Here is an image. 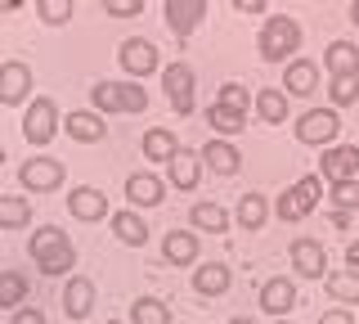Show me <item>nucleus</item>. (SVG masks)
Segmentation results:
<instances>
[{
	"instance_id": "nucleus-30",
	"label": "nucleus",
	"mask_w": 359,
	"mask_h": 324,
	"mask_svg": "<svg viewBox=\"0 0 359 324\" xmlns=\"http://www.w3.org/2000/svg\"><path fill=\"white\" fill-rule=\"evenodd\" d=\"M207 127L229 140V136H238V131L247 127V113H238V108H229V104H211L207 108Z\"/></svg>"
},
{
	"instance_id": "nucleus-23",
	"label": "nucleus",
	"mask_w": 359,
	"mask_h": 324,
	"mask_svg": "<svg viewBox=\"0 0 359 324\" xmlns=\"http://www.w3.org/2000/svg\"><path fill=\"white\" fill-rule=\"evenodd\" d=\"M162 261H171V266H194V261H198V234H189V230H166V234H162Z\"/></svg>"
},
{
	"instance_id": "nucleus-44",
	"label": "nucleus",
	"mask_w": 359,
	"mask_h": 324,
	"mask_svg": "<svg viewBox=\"0 0 359 324\" xmlns=\"http://www.w3.org/2000/svg\"><path fill=\"white\" fill-rule=\"evenodd\" d=\"M346 266H355V271H359V234H355L351 248H346Z\"/></svg>"
},
{
	"instance_id": "nucleus-43",
	"label": "nucleus",
	"mask_w": 359,
	"mask_h": 324,
	"mask_svg": "<svg viewBox=\"0 0 359 324\" xmlns=\"http://www.w3.org/2000/svg\"><path fill=\"white\" fill-rule=\"evenodd\" d=\"M332 230H351V212H337L332 207Z\"/></svg>"
},
{
	"instance_id": "nucleus-17",
	"label": "nucleus",
	"mask_w": 359,
	"mask_h": 324,
	"mask_svg": "<svg viewBox=\"0 0 359 324\" xmlns=\"http://www.w3.org/2000/svg\"><path fill=\"white\" fill-rule=\"evenodd\" d=\"M126 198H130L135 207H157V203H166L162 176H157V171H130V176H126Z\"/></svg>"
},
{
	"instance_id": "nucleus-12",
	"label": "nucleus",
	"mask_w": 359,
	"mask_h": 324,
	"mask_svg": "<svg viewBox=\"0 0 359 324\" xmlns=\"http://www.w3.org/2000/svg\"><path fill=\"white\" fill-rule=\"evenodd\" d=\"M22 99H32V68H27L22 59L0 63V104L18 108Z\"/></svg>"
},
{
	"instance_id": "nucleus-45",
	"label": "nucleus",
	"mask_w": 359,
	"mask_h": 324,
	"mask_svg": "<svg viewBox=\"0 0 359 324\" xmlns=\"http://www.w3.org/2000/svg\"><path fill=\"white\" fill-rule=\"evenodd\" d=\"M14 9H22V0H0V14H14Z\"/></svg>"
},
{
	"instance_id": "nucleus-16",
	"label": "nucleus",
	"mask_w": 359,
	"mask_h": 324,
	"mask_svg": "<svg viewBox=\"0 0 359 324\" xmlns=\"http://www.w3.org/2000/svg\"><path fill=\"white\" fill-rule=\"evenodd\" d=\"M63 131H67L76 144H99V140L108 136L104 113H95V108H72V113L63 117Z\"/></svg>"
},
{
	"instance_id": "nucleus-47",
	"label": "nucleus",
	"mask_w": 359,
	"mask_h": 324,
	"mask_svg": "<svg viewBox=\"0 0 359 324\" xmlns=\"http://www.w3.org/2000/svg\"><path fill=\"white\" fill-rule=\"evenodd\" d=\"M229 324H256V320H252V316H233Z\"/></svg>"
},
{
	"instance_id": "nucleus-2",
	"label": "nucleus",
	"mask_w": 359,
	"mask_h": 324,
	"mask_svg": "<svg viewBox=\"0 0 359 324\" xmlns=\"http://www.w3.org/2000/svg\"><path fill=\"white\" fill-rule=\"evenodd\" d=\"M301 50V23L292 14H274L265 18L261 32H256V54L265 63H287L292 54Z\"/></svg>"
},
{
	"instance_id": "nucleus-28",
	"label": "nucleus",
	"mask_w": 359,
	"mask_h": 324,
	"mask_svg": "<svg viewBox=\"0 0 359 324\" xmlns=\"http://www.w3.org/2000/svg\"><path fill=\"white\" fill-rule=\"evenodd\" d=\"M189 221H194V230H202V234H224L233 216L220 203H194L189 207Z\"/></svg>"
},
{
	"instance_id": "nucleus-4",
	"label": "nucleus",
	"mask_w": 359,
	"mask_h": 324,
	"mask_svg": "<svg viewBox=\"0 0 359 324\" xmlns=\"http://www.w3.org/2000/svg\"><path fill=\"white\" fill-rule=\"evenodd\" d=\"M319 198H323V176L319 171H314V176H301L297 185H287L283 194L274 198V216L287 221V226H292V221H306L310 212L319 207Z\"/></svg>"
},
{
	"instance_id": "nucleus-48",
	"label": "nucleus",
	"mask_w": 359,
	"mask_h": 324,
	"mask_svg": "<svg viewBox=\"0 0 359 324\" xmlns=\"http://www.w3.org/2000/svg\"><path fill=\"white\" fill-rule=\"evenodd\" d=\"M274 324H292V320H287V316H283V320H274Z\"/></svg>"
},
{
	"instance_id": "nucleus-38",
	"label": "nucleus",
	"mask_w": 359,
	"mask_h": 324,
	"mask_svg": "<svg viewBox=\"0 0 359 324\" xmlns=\"http://www.w3.org/2000/svg\"><path fill=\"white\" fill-rule=\"evenodd\" d=\"M216 104H229V108H238V113H247V108H252V95H247V86H238V82H224Z\"/></svg>"
},
{
	"instance_id": "nucleus-14",
	"label": "nucleus",
	"mask_w": 359,
	"mask_h": 324,
	"mask_svg": "<svg viewBox=\"0 0 359 324\" xmlns=\"http://www.w3.org/2000/svg\"><path fill=\"white\" fill-rule=\"evenodd\" d=\"M292 306H297V284L287 275H269L261 284V311L269 320H283Z\"/></svg>"
},
{
	"instance_id": "nucleus-34",
	"label": "nucleus",
	"mask_w": 359,
	"mask_h": 324,
	"mask_svg": "<svg viewBox=\"0 0 359 324\" xmlns=\"http://www.w3.org/2000/svg\"><path fill=\"white\" fill-rule=\"evenodd\" d=\"M22 302H27V275L22 271H0V306L18 311Z\"/></svg>"
},
{
	"instance_id": "nucleus-46",
	"label": "nucleus",
	"mask_w": 359,
	"mask_h": 324,
	"mask_svg": "<svg viewBox=\"0 0 359 324\" xmlns=\"http://www.w3.org/2000/svg\"><path fill=\"white\" fill-rule=\"evenodd\" d=\"M351 23L359 27V0H351Z\"/></svg>"
},
{
	"instance_id": "nucleus-41",
	"label": "nucleus",
	"mask_w": 359,
	"mask_h": 324,
	"mask_svg": "<svg viewBox=\"0 0 359 324\" xmlns=\"http://www.w3.org/2000/svg\"><path fill=\"white\" fill-rule=\"evenodd\" d=\"M319 324H359V320L346 306H332V311H323V316H319Z\"/></svg>"
},
{
	"instance_id": "nucleus-21",
	"label": "nucleus",
	"mask_w": 359,
	"mask_h": 324,
	"mask_svg": "<svg viewBox=\"0 0 359 324\" xmlns=\"http://www.w3.org/2000/svg\"><path fill=\"white\" fill-rule=\"evenodd\" d=\"M229 284H233V271L224 261H202L194 271V293L198 297H220V293H229Z\"/></svg>"
},
{
	"instance_id": "nucleus-33",
	"label": "nucleus",
	"mask_w": 359,
	"mask_h": 324,
	"mask_svg": "<svg viewBox=\"0 0 359 324\" xmlns=\"http://www.w3.org/2000/svg\"><path fill=\"white\" fill-rule=\"evenodd\" d=\"M130 324H171V306L162 297H135L130 302Z\"/></svg>"
},
{
	"instance_id": "nucleus-35",
	"label": "nucleus",
	"mask_w": 359,
	"mask_h": 324,
	"mask_svg": "<svg viewBox=\"0 0 359 324\" xmlns=\"http://www.w3.org/2000/svg\"><path fill=\"white\" fill-rule=\"evenodd\" d=\"M328 99H332V108H351L355 99H359V72H351V77H332Z\"/></svg>"
},
{
	"instance_id": "nucleus-18",
	"label": "nucleus",
	"mask_w": 359,
	"mask_h": 324,
	"mask_svg": "<svg viewBox=\"0 0 359 324\" xmlns=\"http://www.w3.org/2000/svg\"><path fill=\"white\" fill-rule=\"evenodd\" d=\"M67 212H72L76 221H104V216H112L104 189H95V185H76L72 194H67Z\"/></svg>"
},
{
	"instance_id": "nucleus-25",
	"label": "nucleus",
	"mask_w": 359,
	"mask_h": 324,
	"mask_svg": "<svg viewBox=\"0 0 359 324\" xmlns=\"http://www.w3.org/2000/svg\"><path fill=\"white\" fill-rule=\"evenodd\" d=\"M140 149H144V158H149V162H171L175 153H180V140H175L171 127H149V131H144V140H140Z\"/></svg>"
},
{
	"instance_id": "nucleus-26",
	"label": "nucleus",
	"mask_w": 359,
	"mask_h": 324,
	"mask_svg": "<svg viewBox=\"0 0 359 324\" xmlns=\"http://www.w3.org/2000/svg\"><path fill=\"white\" fill-rule=\"evenodd\" d=\"M287 91H274V86H265V91H256V99H252V104H256V117H261L265 122V127H278V122H287Z\"/></svg>"
},
{
	"instance_id": "nucleus-37",
	"label": "nucleus",
	"mask_w": 359,
	"mask_h": 324,
	"mask_svg": "<svg viewBox=\"0 0 359 324\" xmlns=\"http://www.w3.org/2000/svg\"><path fill=\"white\" fill-rule=\"evenodd\" d=\"M332 207L337 212H355L359 207V181H337L332 185Z\"/></svg>"
},
{
	"instance_id": "nucleus-22",
	"label": "nucleus",
	"mask_w": 359,
	"mask_h": 324,
	"mask_svg": "<svg viewBox=\"0 0 359 324\" xmlns=\"http://www.w3.org/2000/svg\"><path fill=\"white\" fill-rule=\"evenodd\" d=\"M166 181H171L175 189H198V181H202V153H194V149H180L171 162H166Z\"/></svg>"
},
{
	"instance_id": "nucleus-20",
	"label": "nucleus",
	"mask_w": 359,
	"mask_h": 324,
	"mask_svg": "<svg viewBox=\"0 0 359 324\" xmlns=\"http://www.w3.org/2000/svg\"><path fill=\"white\" fill-rule=\"evenodd\" d=\"M283 91L310 99L314 91H319V63H310V59H287V63H283Z\"/></svg>"
},
{
	"instance_id": "nucleus-32",
	"label": "nucleus",
	"mask_w": 359,
	"mask_h": 324,
	"mask_svg": "<svg viewBox=\"0 0 359 324\" xmlns=\"http://www.w3.org/2000/svg\"><path fill=\"white\" fill-rule=\"evenodd\" d=\"M32 226V203L18 194H0V230H22Z\"/></svg>"
},
{
	"instance_id": "nucleus-39",
	"label": "nucleus",
	"mask_w": 359,
	"mask_h": 324,
	"mask_svg": "<svg viewBox=\"0 0 359 324\" xmlns=\"http://www.w3.org/2000/svg\"><path fill=\"white\" fill-rule=\"evenodd\" d=\"M99 9L112 18H140L144 14V0H99Z\"/></svg>"
},
{
	"instance_id": "nucleus-15",
	"label": "nucleus",
	"mask_w": 359,
	"mask_h": 324,
	"mask_svg": "<svg viewBox=\"0 0 359 324\" xmlns=\"http://www.w3.org/2000/svg\"><path fill=\"white\" fill-rule=\"evenodd\" d=\"M198 153H202V167H211L216 176H238V167H243V153H238V144H233V140H224V136L207 140Z\"/></svg>"
},
{
	"instance_id": "nucleus-31",
	"label": "nucleus",
	"mask_w": 359,
	"mask_h": 324,
	"mask_svg": "<svg viewBox=\"0 0 359 324\" xmlns=\"http://www.w3.org/2000/svg\"><path fill=\"white\" fill-rule=\"evenodd\" d=\"M323 288H328V297L332 302H359V271L351 266V271H332V275H323Z\"/></svg>"
},
{
	"instance_id": "nucleus-6",
	"label": "nucleus",
	"mask_w": 359,
	"mask_h": 324,
	"mask_svg": "<svg viewBox=\"0 0 359 324\" xmlns=\"http://www.w3.org/2000/svg\"><path fill=\"white\" fill-rule=\"evenodd\" d=\"M297 140L301 144H314V149H328V144H337V131H341V117H337V108H306V113L297 117Z\"/></svg>"
},
{
	"instance_id": "nucleus-36",
	"label": "nucleus",
	"mask_w": 359,
	"mask_h": 324,
	"mask_svg": "<svg viewBox=\"0 0 359 324\" xmlns=\"http://www.w3.org/2000/svg\"><path fill=\"white\" fill-rule=\"evenodd\" d=\"M36 14L45 27H63L72 23V0H36Z\"/></svg>"
},
{
	"instance_id": "nucleus-3",
	"label": "nucleus",
	"mask_w": 359,
	"mask_h": 324,
	"mask_svg": "<svg viewBox=\"0 0 359 324\" xmlns=\"http://www.w3.org/2000/svg\"><path fill=\"white\" fill-rule=\"evenodd\" d=\"M90 104H95V113H144L149 91L135 77H126V82H95L90 86Z\"/></svg>"
},
{
	"instance_id": "nucleus-10",
	"label": "nucleus",
	"mask_w": 359,
	"mask_h": 324,
	"mask_svg": "<svg viewBox=\"0 0 359 324\" xmlns=\"http://www.w3.org/2000/svg\"><path fill=\"white\" fill-rule=\"evenodd\" d=\"M319 176L328 185L355 181V176H359V144H328V149H323V158H319Z\"/></svg>"
},
{
	"instance_id": "nucleus-7",
	"label": "nucleus",
	"mask_w": 359,
	"mask_h": 324,
	"mask_svg": "<svg viewBox=\"0 0 359 324\" xmlns=\"http://www.w3.org/2000/svg\"><path fill=\"white\" fill-rule=\"evenodd\" d=\"M54 136H59V104L45 99V95H36L27 104V113H22V140L36 144V149H45Z\"/></svg>"
},
{
	"instance_id": "nucleus-1",
	"label": "nucleus",
	"mask_w": 359,
	"mask_h": 324,
	"mask_svg": "<svg viewBox=\"0 0 359 324\" xmlns=\"http://www.w3.org/2000/svg\"><path fill=\"white\" fill-rule=\"evenodd\" d=\"M27 252H32V261H36V271H45V275L76 271V248H72V239H67V230H59V226H36L32 239H27Z\"/></svg>"
},
{
	"instance_id": "nucleus-29",
	"label": "nucleus",
	"mask_w": 359,
	"mask_h": 324,
	"mask_svg": "<svg viewBox=\"0 0 359 324\" xmlns=\"http://www.w3.org/2000/svg\"><path fill=\"white\" fill-rule=\"evenodd\" d=\"M233 221H238L243 230H261L269 221V198L265 194H243L238 207H233Z\"/></svg>"
},
{
	"instance_id": "nucleus-9",
	"label": "nucleus",
	"mask_w": 359,
	"mask_h": 324,
	"mask_svg": "<svg viewBox=\"0 0 359 324\" xmlns=\"http://www.w3.org/2000/svg\"><path fill=\"white\" fill-rule=\"evenodd\" d=\"M117 63H121V72L126 77H153V72H162V59H157V46L149 37H126L117 46Z\"/></svg>"
},
{
	"instance_id": "nucleus-24",
	"label": "nucleus",
	"mask_w": 359,
	"mask_h": 324,
	"mask_svg": "<svg viewBox=\"0 0 359 324\" xmlns=\"http://www.w3.org/2000/svg\"><path fill=\"white\" fill-rule=\"evenodd\" d=\"M108 226H112V234H117L126 248H144V243H149V221H144L140 212H130V207L126 212H112Z\"/></svg>"
},
{
	"instance_id": "nucleus-19",
	"label": "nucleus",
	"mask_w": 359,
	"mask_h": 324,
	"mask_svg": "<svg viewBox=\"0 0 359 324\" xmlns=\"http://www.w3.org/2000/svg\"><path fill=\"white\" fill-rule=\"evenodd\" d=\"M95 311V284L86 275H67L63 284V316L67 320H86Z\"/></svg>"
},
{
	"instance_id": "nucleus-8",
	"label": "nucleus",
	"mask_w": 359,
	"mask_h": 324,
	"mask_svg": "<svg viewBox=\"0 0 359 324\" xmlns=\"http://www.w3.org/2000/svg\"><path fill=\"white\" fill-rule=\"evenodd\" d=\"M162 91H166V99H171V108L180 117H189L194 113V104H198V77H194V68L189 63H166L162 68Z\"/></svg>"
},
{
	"instance_id": "nucleus-42",
	"label": "nucleus",
	"mask_w": 359,
	"mask_h": 324,
	"mask_svg": "<svg viewBox=\"0 0 359 324\" xmlns=\"http://www.w3.org/2000/svg\"><path fill=\"white\" fill-rule=\"evenodd\" d=\"M9 324H45V316H41L36 306H18V311H14V320H9Z\"/></svg>"
},
{
	"instance_id": "nucleus-11",
	"label": "nucleus",
	"mask_w": 359,
	"mask_h": 324,
	"mask_svg": "<svg viewBox=\"0 0 359 324\" xmlns=\"http://www.w3.org/2000/svg\"><path fill=\"white\" fill-rule=\"evenodd\" d=\"M162 18H166V27H171L180 41H189L202 27V18H207V0H166Z\"/></svg>"
},
{
	"instance_id": "nucleus-40",
	"label": "nucleus",
	"mask_w": 359,
	"mask_h": 324,
	"mask_svg": "<svg viewBox=\"0 0 359 324\" xmlns=\"http://www.w3.org/2000/svg\"><path fill=\"white\" fill-rule=\"evenodd\" d=\"M233 9H238V14H247V18H261L265 9H269V0H233Z\"/></svg>"
},
{
	"instance_id": "nucleus-5",
	"label": "nucleus",
	"mask_w": 359,
	"mask_h": 324,
	"mask_svg": "<svg viewBox=\"0 0 359 324\" xmlns=\"http://www.w3.org/2000/svg\"><path fill=\"white\" fill-rule=\"evenodd\" d=\"M63 181H67V167L59 158H50V153H36V158H27L18 167V185L27 194H54Z\"/></svg>"
},
{
	"instance_id": "nucleus-49",
	"label": "nucleus",
	"mask_w": 359,
	"mask_h": 324,
	"mask_svg": "<svg viewBox=\"0 0 359 324\" xmlns=\"http://www.w3.org/2000/svg\"><path fill=\"white\" fill-rule=\"evenodd\" d=\"M108 324H126V320H108Z\"/></svg>"
},
{
	"instance_id": "nucleus-50",
	"label": "nucleus",
	"mask_w": 359,
	"mask_h": 324,
	"mask_svg": "<svg viewBox=\"0 0 359 324\" xmlns=\"http://www.w3.org/2000/svg\"><path fill=\"white\" fill-rule=\"evenodd\" d=\"M0 162H5V149H0Z\"/></svg>"
},
{
	"instance_id": "nucleus-13",
	"label": "nucleus",
	"mask_w": 359,
	"mask_h": 324,
	"mask_svg": "<svg viewBox=\"0 0 359 324\" xmlns=\"http://www.w3.org/2000/svg\"><path fill=\"white\" fill-rule=\"evenodd\" d=\"M287 257H292V271L301 279H323L328 275V252H323L319 239H297L287 248Z\"/></svg>"
},
{
	"instance_id": "nucleus-27",
	"label": "nucleus",
	"mask_w": 359,
	"mask_h": 324,
	"mask_svg": "<svg viewBox=\"0 0 359 324\" xmlns=\"http://www.w3.org/2000/svg\"><path fill=\"white\" fill-rule=\"evenodd\" d=\"M323 68H328V77L359 72V46H355V41H332V46L323 50Z\"/></svg>"
}]
</instances>
